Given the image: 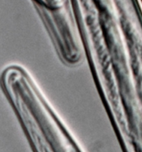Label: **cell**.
I'll return each mask as SVG.
<instances>
[{
    "label": "cell",
    "instance_id": "cell-1",
    "mask_svg": "<svg viewBox=\"0 0 142 152\" xmlns=\"http://www.w3.org/2000/svg\"><path fill=\"white\" fill-rule=\"evenodd\" d=\"M82 47L122 152H142V31Z\"/></svg>",
    "mask_w": 142,
    "mask_h": 152
},
{
    "label": "cell",
    "instance_id": "cell-2",
    "mask_svg": "<svg viewBox=\"0 0 142 152\" xmlns=\"http://www.w3.org/2000/svg\"><path fill=\"white\" fill-rule=\"evenodd\" d=\"M45 25H55L72 17L70 0H34Z\"/></svg>",
    "mask_w": 142,
    "mask_h": 152
},
{
    "label": "cell",
    "instance_id": "cell-3",
    "mask_svg": "<svg viewBox=\"0 0 142 152\" xmlns=\"http://www.w3.org/2000/svg\"><path fill=\"white\" fill-rule=\"evenodd\" d=\"M139 1H140V3H142V0H139Z\"/></svg>",
    "mask_w": 142,
    "mask_h": 152
}]
</instances>
